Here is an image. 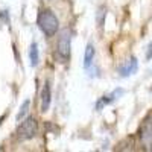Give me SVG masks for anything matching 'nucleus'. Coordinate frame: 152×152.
Returning <instances> with one entry per match:
<instances>
[{
	"label": "nucleus",
	"mask_w": 152,
	"mask_h": 152,
	"mask_svg": "<svg viewBox=\"0 0 152 152\" xmlns=\"http://www.w3.org/2000/svg\"><path fill=\"white\" fill-rule=\"evenodd\" d=\"M37 24L46 37H55V34L59 31V20L50 9L40 11L37 18Z\"/></svg>",
	"instance_id": "f257e3e1"
},
{
	"label": "nucleus",
	"mask_w": 152,
	"mask_h": 152,
	"mask_svg": "<svg viewBox=\"0 0 152 152\" xmlns=\"http://www.w3.org/2000/svg\"><path fill=\"white\" fill-rule=\"evenodd\" d=\"M38 132V122L34 117H26L17 128V140L18 142H26L34 138Z\"/></svg>",
	"instance_id": "f03ea898"
},
{
	"label": "nucleus",
	"mask_w": 152,
	"mask_h": 152,
	"mask_svg": "<svg viewBox=\"0 0 152 152\" xmlns=\"http://www.w3.org/2000/svg\"><path fill=\"white\" fill-rule=\"evenodd\" d=\"M138 138L146 149H152V113H149L143 119L138 128Z\"/></svg>",
	"instance_id": "7ed1b4c3"
},
{
	"label": "nucleus",
	"mask_w": 152,
	"mask_h": 152,
	"mask_svg": "<svg viewBox=\"0 0 152 152\" xmlns=\"http://www.w3.org/2000/svg\"><path fill=\"white\" fill-rule=\"evenodd\" d=\"M70 46H72V37L69 31H64L59 38H58V44H56V56L61 62H66L70 58Z\"/></svg>",
	"instance_id": "20e7f679"
},
{
	"label": "nucleus",
	"mask_w": 152,
	"mask_h": 152,
	"mask_svg": "<svg viewBox=\"0 0 152 152\" xmlns=\"http://www.w3.org/2000/svg\"><path fill=\"white\" fill-rule=\"evenodd\" d=\"M50 102H52V91H50V84L44 82L43 88H41V93H40V105H41V111L46 113L49 111Z\"/></svg>",
	"instance_id": "39448f33"
},
{
	"label": "nucleus",
	"mask_w": 152,
	"mask_h": 152,
	"mask_svg": "<svg viewBox=\"0 0 152 152\" xmlns=\"http://www.w3.org/2000/svg\"><path fill=\"white\" fill-rule=\"evenodd\" d=\"M137 69H138V61H137L135 56H131V58L119 69V73H120L122 78H128V76H131V75H134V73L137 72Z\"/></svg>",
	"instance_id": "423d86ee"
},
{
	"label": "nucleus",
	"mask_w": 152,
	"mask_h": 152,
	"mask_svg": "<svg viewBox=\"0 0 152 152\" xmlns=\"http://www.w3.org/2000/svg\"><path fill=\"white\" fill-rule=\"evenodd\" d=\"M123 93H125V91L122 90V88H117V90H114L113 93L102 96V97H100V99L97 100V104H96V110H102L104 107L110 105V104H111V102H114L116 99H119V97H120Z\"/></svg>",
	"instance_id": "0eeeda50"
},
{
	"label": "nucleus",
	"mask_w": 152,
	"mask_h": 152,
	"mask_svg": "<svg viewBox=\"0 0 152 152\" xmlns=\"http://www.w3.org/2000/svg\"><path fill=\"white\" fill-rule=\"evenodd\" d=\"M93 58H94V46L91 43H88L85 47V53H84V67L90 69V66L93 64Z\"/></svg>",
	"instance_id": "6e6552de"
},
{
	"label": "nucleus",
	"mask_w": 152,
	"mask_h": 152,
	"mask_svg": "<svg viewBox=\"0 0 152 152\" xmlns=\"http://www.w3.org/2000/svg\"><path fill=\"white\" fill-rule=\"evenodd\" d=\"M29 59H31V66L32 67L38 66V61H40V52H38L37 43H32L29 46Z\"/></svg>",
	"instance_id": "1a4fd4ad"
},
{
	"label": "nucleus",
	"mask_w": 152,
	"mask_h": 152,
	"mask_svg": "<svg viewBox=\"0 0 152 152\" xmlns=\"http://www.w3.org/2000/svg\"><path fill=\"white\" fill-rule=\"evenodd\" d=\"M29 107H31V100H24V102L21 104L20 111H18V114H17V122H21V120L24 119V116H26L28 111H29Z\"/></svg>",
	"instance_id": "9d476101"
},
{
	"label": "nucleus",
	"mask_w": 152,
	"mask_h": 152,
	"mask_svg": "<svg viewBox=\"0 0 152 152\" xmlns=\"http://www.w3.org/2000/svg\"><path fill=\"white\" fill-rule=\"evenodd\" d=\"M146 58L148 59H151L152 58V43L149 44V47H148V52H146Z\"/></svg>",
	"instance_id": "9b49d317"
}]
</instances>
